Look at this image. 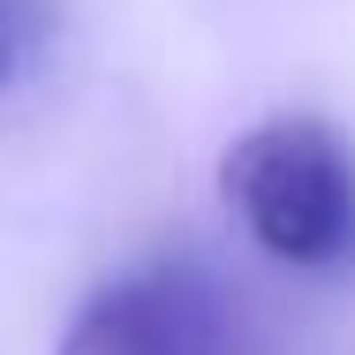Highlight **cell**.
<instances>
[{
  "instance_id": "1",
  "label": "cell",
  "mask_w": 355,
  "mask_h": 355,
  "mask_svg": "<svg viewBox=\"0 0 355 355\" xmlns=\"http://www.w3.org/2000/svg\"><path fill=\"white\" fill-rule=\"evenodd\" d=\"M219 182L265 257L325 272L355 250V159L325 121H257L227 144Z\"/></svg>"
},
{
  "instance_id": "2",
  "label": "cell",
  "mask_w": 355,
  "mask_h": 355,
  "mask_svg": "<svg viewBox=\"0 0 355 355\" xmlns=\"http://www.w3.org/2000/svg\"><path fill=\"white\" fill-rule=\"evenodd\" d=\"M61 355H242V318L197 265H144L76 310Z\"/></svg>"
}]
</instances>
